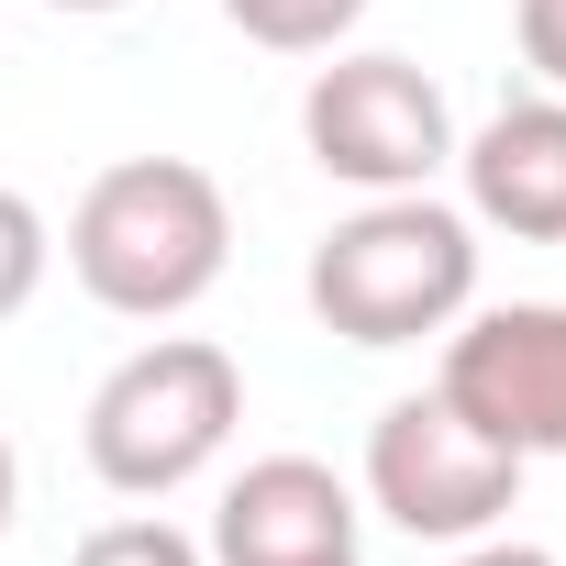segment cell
I'll return each mask as SVG.
<instances>
[{
    "label": "cell",
    "mask_w": 566,
    "mask_h": 566,
    "mask_svg": "<svg viewBox=\"0 0 566 566\" xmlns=\"http://www.w3.org/2000/svg\"><path fill=\"white\" fill-rule=\"evenodd\" d=\"M222 23L266 56H334L367 23V0H222Z\"/></svg>",
    "instance_id": "obj_9"
},
{
    "label": "cell",
    "mask_w": 566,
    "mask_h": 566,
    "mask_svg": "<svg viewBox=\"0 0 566 566\" xmlns=\"http://www.w3.org/2000/svg\"><path fill=\"white\" fill-rule=\"evenodd\" d=\"M12 511H23V455H12V433H0V533H12Z\"/></svg>",
    "instance_id": "obj_14"
},
{
    "label": "cell",
    "mask_w": 566,
    "mask_h": 566,
    "mask_svg": "<svg viewBox=\"0 0 566 566\" xmlns=\"http://www.w3.org/2000/svg\"><path fill=\"white\" fill-rule=\"evenodd\" d=\"M45 12H134V0H45Z\"/></svg>",
    "instance_id": "obj_15"
},
{
    "label": "cell",
    "mask_w": 566,
    "mask_h": 566,
    "mask_svg": "<svg viewBox=\"0 0 566 566\" xmlns=\"http://www.w3.org/2000/svg\"><path fill=\"white\" fill-rule=\"evenodd\" d=\"M233 266V200L189 156H123L67 211V277L123 323H178Z\"/></svg>",
    "instance_id": "obj_1"
},
{
    "label": "cell",
    "mask_w": 566,
    "mask_h": 566,
    "mask_svg": "<svg viewBox=\"0 0 566 566\" xmlns=\"http://www.w3.org/2000/svg\"><path fill=\"white\" fill-rule=\"evenodd\" d=\"M312 312L323 334L389 356V345H422V334H455L467 301H478V222L444 211L433 189H400V200H367L345 211L323 244H312Z\"/></svg>",
    "instance_id": "obj_2"
},
{
    "label": "cell",
    "mask_w": 566,
    "mask_h": 566,
    "mask_svg": "<svg viewBox=\"0 0 566 566\" xmlns=\"http://www.w3.org/2000/svg\"><path fill=\"white\" fill-rule=\"evenodd\" d=\"M455 566H555V555H544V544H511V533H478Z\"/></svg>",
    "instance_id": "obj_13"
},
{
    "label": "cell",
    "mask_w": 566,
    "mask_h": 566,
    "mask_svg": "<svg viewBox=\"0 0 566 566\" xmlns=\"http://www.w3.org/2000/svg\"><path fill=\"white\" fill-rule=\"evenodd\" d=\"M244 422V367L211 345V334H156L134 345L90 411H78V444H90V478L123 489V500H167L189 489Z\"/></svg>",
    "instance_id": "obj_3"
},
{
    "label": "cell",
    "mask_w": 566,
    "mask_h": 566,
    "mask_svg": "<svg viewBox=\"0 0 566 566\" xmlns=\"http://www.w3.org/2000/svg\"><path fill=\"white\" fill-rule=\"evenodd\" d=\"M301 145H312L323 178L400 200V189H433L455 167V112L411 56H334L301 90Z\"/></svg>",
    "instance_id": "obj_5"
},
{
    "label": "cell",
    "mask_w": 566,
    "mask_h": 566,
    "mask_svg": "<svg viewBox=\"0 0 566 566\" xmlns=\"http://www.w3.org/2000/svg\"><path fill=\"white\" fill-rule=\"evenodd\" d=\"M511 34H522V67L566 101V0H511Z\"/></svg>",
    "instance_id": "obj_12"
},
{
    "label": "cell",
    "mask_w": 566,
    "mask_h": 566,
    "mask_svg": "<svg viewBox=\"0 0 566 566\" xmlns=\"http://www.w3.org/2000/svg\"><path fill=\"white\" fill-rule=\"evenodd\" d=\"M455 167H467V222L522 233V244H566V101L555 90L489 112L455 145Z\"/></svg>",
    "instance_id": "obj_8"
},
{
    "label": "cell",
    "mask_w": 566,
    "mask_h": 566,
    "mask_svg": "<svg viewBox=\"0 0 566 566\" xmlns=\"http://www.w3.org/2000/svg\"><path fill=\"white\" fill-rule=\"evenodd\" d=\"M522 500V455L478 433L444 389H411L367 422V511H389L411 544H478Z\"/></svg>",
    "instance_id": "obj_4"
},
{
    "label": "cell",
    "mask_w": 566,
    "mask_h": 566,
    "mask_svg": "<svg viewBox=\"0 0 566 566\" xmlns=\"http://www.w3.org/2000/svg\"><path fill=\"white\" fill-rule=\"evenodd\" d=\"M478 433H500L522 467L566 455V301H500L467 312L444 334V378H433Z\"/></svg>",
    "instance_id": "obj_6"
},
{
    "label": "cell",
    "mask_w": 566,
    "mask_h": 566,
    "mask_svg": "<svg viewBox=\"0 0 566 566\" xmlns=\"http://www.w3.org/2000/svg\"><path fill=\"white\" fill-rule=\"evenodd\" d=\"M45 266H56V233L23 189H0V323H12L34 290H45Z\"/></svg>",
    "instance_id": "obj_10"
},
{
    "label": "cell",
    "mask_w": 566,
    "mask_h": 566,
    "mask_svg": "<svg viewBox=\"0 0 566 566\" xmlns=\"http://www.w3.org/2000/svg\"><path fill=\"white\" fill-rule=\"evenodd\" d=\"M67 566H211V555H200L178 522H101Z\"/></svg>",
    "instance_id": "obj_11"
},
{
    "label": "cell",
    "mask_w": 566,
    "mask_h": 566,
    "mask_svg": "<svg viewBox=\"0 0 566 566\" xmlns=\"http://www.w3.org/2000/svg\"><path fill=\"white\" fill-rule=\"evenodd\" d=\"M367 511L323 455H255L211 511V566H356Z\"/></svg>",
    "instance_id": "obj_7"
}]
</instances>
